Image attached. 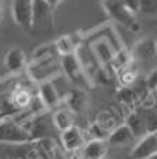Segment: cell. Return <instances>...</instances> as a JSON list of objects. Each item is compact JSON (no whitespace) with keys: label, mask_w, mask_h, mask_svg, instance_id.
<instances>
[{"label":"cell","mask_w":157,"mask_h":159,"mask_svg":"<svg viewBox=\"0 0 157 159\" xmlns=\"http://www.w3.org/2000/svg\"><path fill=\"white\" fill-rule=\"evenodd\" d=\"M28 77L36 84L45 81H50L56 75L61 74L60 56H50V57L39 59V60H29L27 63Z\"/></svg>","instance_id":"cell-1"},{"label":"cell","mask_w":157,"mask_h":159,"mask_svg":"<svg viewBox=\"0 0 157 159\" xmlns=\"http://www.w3.org/2000/svg\"><path fill=\"white\" fill-rule=\"evenodd\" d=\"M22 126L27 129L31 141L39 138H54V133L57 131L53 124L52 113H49L47 110L32 116L27 121H24Z\"/></svg>","instance_id":"cell-2"},{"label":"cell","mask_w":157,"mask_h":159,"mask_svg":"<svg viewBox=\"0 0 157 159\" xmlns=\"http://www.w3.org/2000/svg\"><path fill=\"white\" fill-rule=\"evenodd\" d=\"M103 8L106 13L111 17L116 22L127 28L131 32H138L141 28L136 21V17L134 13H131L127 7L121 3V0H102Z\"/></svg>","instance_id":"cell-3"},{"label":"cell","mask_w":157,"mask_h":159,"mask_svg":"<svg viewBox=\"0 0 157 159\" xmlns=\"http://www.w3.org/2000/svg\"><path fill=\"white\" fill-rule=\"evenodd\" d=\"M31 141L27 129L15 120L13 116L0 119V143L14 145Z\"/></svg>","instance_id":"cell-4"},{"label":"cell","mask_w":157,"mask_h":159,"mask_svg":"<svg viewBox=\"0 0 157 159\" xmlns=\"http://www.w3.org/2000/svg\"><path fill=\"white\" fill-rule=\"evenodd\" d=\"M60 64H61V73L71 82L72 87H78V88H82V89L92 87L91 82L86 78L75 53L60 56Z\"/></svg>","instance_id":"cell-5"},{"label":"cell","mask_w":157,"mask_h":159,"mask_svg":"<svg viewBox=\"0 0 157 159\" xmlns=\"http://www.w3.org/2000/svg\"><path fill=\"white\" fill-rule=\"evenodd\" d=\"M53 10L54 8L46 0H32L29 30L52 31L53 30Z\"/></svg>","instance_id":"cell-6"},{"label":"cell","mask_w":157,"mask_h":159,"mask_svg":"<svg viewBox=\"0 0 157 159\" xmlns=\"http://www.w3.org/2000/svg\"><path fill=\"white\" fill-rule=\"evenodd\" d=\"M75 56H77L78 61H79L81 67H82L83 73H85L88 81L91 82V85L93 87L95 85V80H96V75L99 73V70L102 69V66L99 64L97 59L95 57L93 52H92L91 46L88 45V42H79L75 49Z\"/></svg>","instance_id":"cell-7"},{"label":"cell","mask_w":157,"mask_h":159,"mask_svg":"<svg viewBox=\"0 0 157 159\" xmlns=\"http://www.w3.org/2000/svg\"><path fill=\"white\" fill-rule=\"evenodd\" d=\"M157 155V134L156 131L146 133L135 144L129 155V159H149Z\"/></svg>","instance_id":"cell-8"},{"label":"cell","mask_w":157,"mask_h":159,"mask_svg":"<svg viewBox=\"0 0 157 159\" xmlns=\"http://www.w3.org/2000/svg\"><path fill=\"white\" fill-rule=\"evenodd\" d=\"M60 133H61L60 135L61 145H63L64 151L68 152V154H77L83 147V144L86 143L85 133L77 126H72Z\"/></svg>","instance_id":"cell-9"},{"label":"cell","mask_w":157,"mask_h":159,"mask_svg":"<svg viewBox=\"0 0 157 159\" xmlns=\"http://www.w3.org/2000/svg\"><path fill=\"white\" fill-rule=\"evenodd\" d=\"M31 11H32V0H13L11 13L17 25L29 30L31 28Z\"/></svg>","instance_id":"cell-10"},{"label":"cell","mask_w":157,"mask_h":159,"mask_svg":"<svg viewBox=\"0 0 157 159\" xmlns=\"http://www.w3.org/2000/svg\"><path fill=\"white\" fill-rule=\"evenodd\" d=\"M107 151L106 140H99V138H92L86 141L83 147L78 151L79 159H103Z\"/></svg>","instance_id":"cell-11"},{"label":"cell","mask_w":157,"mask_h":159,"mask_svg":"<svg viewBox=\"0 0 157 159\" xmlns=\"http://www.w3.org/2000/svg\"><path fill=\"white\" fill-rule=\"evenodd\" d=\"M4 67L10 74H17L27 67V56L19 48H11L4 57Z\"/></svg>","instance_id":"cell-12"},{"label":"cell","mask_w":157,"mask_h":159,"mask_svg":"<svg viewBox=\"0 0 157 159\" xmlns=\"http://www.w3.org/2000/svg\"><path fill=\"white\" fill-rule=\"evenodd\" d=\"M156 39L155 38H143L139 42H136L132 49V57L138 59L141 61H147L156 57Z\"/></svg>","instance_id":"cell-13"},{"label":"cell","mask_w":157,"mask_h":159,"mask_svg":"<svg viewBox=\"0 0 157 159\" xmlns=\"http://www.w3.org/2000/svg\"><path fill=\"white\" fill-rule=\"evenodd\" d=\"M38 96L42 99V102L47 109H53L63 102L60 95L56 91L54 85L52 84V81H45L38 84Z\"/></svg>","instance_id":"cell-14"},{"label":"cell","mask_w":157,"mask_h":159,"mask_svg":"<svg viewBox=\"0 0 157 159\" xmlns=\"http://www.w3.org/2000/svg\"><path fill=\"white\" fill-rule=\"evenodd\" d=\"M134 134L129 130V127L127 124H118L107 135V143L113 147H118V145H127L128 143L134 141Z\"/></svg>","instance_id":"cell-15"},{"label":"cell","mask_w":157,"mask_h":159,"mask_svg":"<svg viewBox=\"0 0 157 159\" xmlns=\"http://www.w3.org/2000/svg\"><path fill=\"white\" fill-rule=\"evenodd\" d=\"M63 101L66 102V106L68 109H71L74 113H79L86 105V92L82 88L72 87Z\"/></svg>","instance_id":"cell-16"},{"label":"cell","mask_w":157,"mask_h":159,"mask_svg":"<svg viewBox=\"0 0 157 159\" xmlns=\"http://www.w3.org/2000/svg\"><path fill=\"white\" fill-rule=\"evenodd\" d=\"M125 124L129 127V130L132 131L134 137L139 138L143 134H146V121H145V115L139 110L134 109L125 116Z\"/></svg>","instance_id":"cell-17"},{"label":"cell","mask_w":157,"mask_h":159,"mask_svg":"<svg viewBox=\"0 0 157 159\" xmlns=\"http://www.w3.org/2000/svg\"><path fill=\"white\" fill-rule=\"evenodd\" d=\"M52 119L57 131H64V130L75 126V113L67 106L52 113Z\"/></svg>","instance_id":"cell-18"},{"label":"cell","mask_w":157,"mask_h":159,"mask_svg":"<svg viewBox=\"0 0 157 159\" xmlns=\"http://www.w3.org/2000/svg\"><path fill=\"white\" fill-rule=\"evenodd\" d=\"M36 151L40 159H56L57 157V144L54 138H39L33 140Z\"/></svg>","instance_id":"cell-19"},{"label":"cell","mask_w":157,"mask_h":159,"mask_svg":"<svg viewBox=\"0 0 157 159\" xmlns=\"http://www.w3.org/2000/svg\"><path fill=\"white\" fill-rule=\"evenodd\" d=\"M54 43L56 52H57L58 56H66V55H71V53H75V49H77L78 43L74 41L71 35H63L57 39Z\"/></svg>","instance_id":"cell-20"},{"label":"cell","mask_w":157,"mask_h":159,"mask_svg":"<svg viewBox=\"0 0 157 159\" xmlns=\"http://www.w3.org/2000/svg\"><path fill=\"white\" fill-rule=\"evenodd\" d=\"M118 98L122 105H125L129 110H134L135 109V103L138 102L139 96H138V93H136V91H134L132 88L122 87L121 91L118 92Z\"/></svg>","instance_id":"cell-21"},{"label":"cell","mask_w":157,"mask_h":159,"mask_svg":"<svg viewBox=\"0 0 157 159\" xmlns=\"http://www.w3.org/2000/svg\"><path fill=\"white\" fill-rule=\"evenodd\" d=\"M117 119L116 116H113V113L108 112V110H106V112H102L99 116H97L96 119V123L99 124L100 127H102L103 130H106L107 133H110L111 130L114 129L116 126H118L117 124Z\"/></svg>","instance_id":"cell-22"},{"label":"cell","mask_w":157,"mask_h":159,"mask_svg":"<svg viewBox=\"0 0 157 159\" xmlns=\"http://www.w3.org/2000/svg\"><path fill=\"white\" fill-rule=\"evenodd\" d=\"M31 99H32V95L27 89H18V91H15V93L11 98V103L18 110H21V109H25L29 105Z\"/></svg>","instance_id":"cell-23"},{"label":"cell","mask_w":157,"mask_h":159,"mask_svg":"<svg viewBox=\"0 0 157 159\" xmlns=\"http://www.w3.org/2000/svg\"><path fill=\"white\" fill-rule=\"evenodd\" d=\"M118 80L121 87H129L136 80V71L134 70V67H131V64H128L127 67L118 70Z\"/></svg>","instance_id":"cell-24"},{"label":"cell","mask_w":157,"mask_h":159,"mask_svg":"<svg viewBox=\"0 0 157 159\" xmlns=\"http://www.w3.org/2000/svg\"><path fill=\"white\" fill-rule=\"evenodd\" d=\"M50 56H58L56 52L54 43H46L39 46L35 52L32 53L29 60H39V59H45V57H50Z\"/></svg>","instance_id":"cell-25"},{"label":"cell","mask_w":157,"mask_h":159,"mask_svg":"<svg viewBox=\"0 0 157 159\" xmlns=\"http://www.w3.org/2000/svg\"><path fill=\"white\" fill-rule=\"evenodd\" d=\"M157 10V0H139V11L143 14L155 16Z\"/></svg>","instance_id":"cell-26"},{"label":"cell","mask_w":157,"mask_h":159,"mask_svg":"<svg viewBox=\"0 0 157 159\" xmlns=\"http://www.w3.org/2000/svg\"><path fill=\"white\" fill-rule=\"evenodd\" d=\"M149 112L145 115V121H146V131L153 133L156 131V112H152V109H147Z\"/></svg>","instance_id":"cell-27"},{"label":"cell","mask_w":157,"mask_h":159,"mask_svg":"<svg viewBox=\"0 0 157 159\" xmlns=\"http://www.w3.org/2000/svg\"><path fill=\"white\" fill-rule=\"evenodd\" d=\"M156 74H157L156 69H153L146 77V88H147V91H150V92H156V88H157Z\"/></svg>","instance_id":"cell-28"},{"label":"cell","mask_w":157,"mask_h":159,"mask_svg":"<svg viewBox=\"0 0 157 159\" xmlns=\"http://www.w3.org/2000/svg\"><path fill=\"white\" fill-rule=\"evenodd\" d=\"M121 3L131 13H134V14L139 13V0H121Z\"/></svg>","instance_id":"cell-29"},{"label":"cell","mask_w":157,"mask_h":159,"mask_svg":"<svg viewBox=\"0 0 157 159\" xmlns=\"http://www.w3.org/2000/svg\"><path fill=\"white\" fill-rule=\"evenodd\" d=\"M46 2H47V3H49V4H50V6H52V7H53V8H56V7H57V6H58V4H60V3H61V2H63V0H46Z\"/></svg>","instance_id":"cell-30"},{"label":"cell","mask_w":157,"mask_h":159,"mask_svg":"<svg viewBox=\"0 0 157 159\" xmlns=\"http://www.w3.org/2000/svg\"><path fill=\"white\" fill-rule=\"evenodd\" d=\"M68 159H79V157H78V155H71Z\"/></svg>","instance_id":"cell-31"},{"label":"cell","mask_w":157,"mask_h":159,"mask_svg":"<svg viewBox=\"0 0 157 159\" xmlns=\"http://www.w3.org/2000/svg\"><path fill=\"white\" fill-rule=\"evenodd\" d=\"M103 159H104V158H103Z\"/></svg>","instance_id":"cell-32"}]
</instances>
